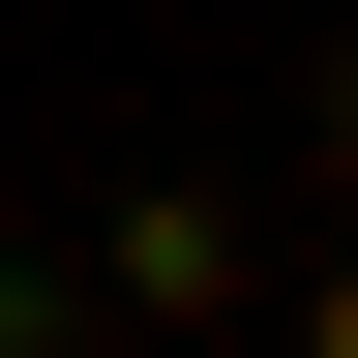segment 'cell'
<instances>
[{"instance_id": "6da1fadb", "label": "cell", "mask_w": 358, "mask_h": 358, "mask_svg": "<svg viewBox=\"0 0 358 358\" xmlns=\"http://www.w3.org/2000/svg\"><path fill=\"white\" fill-rule=\"evenodd\" d=\"M120 299L150 329H239V209H120Z\"/></svg>"}, {"instance_id": "7a4b0ae2", "label": "cell", "mask_w": 358, "mask_h": 358, "mask_svg": "<svg viewBox=\"0 0 358 358\" xmlns=\"http://www.w3.org/2000/svg\"><path fill=\"white\" fill-rule=\"evenodd\" d=\"M329 329H358V268H329Z\"/></svg>"}, {"instance_id": "3957f363", "label": "cell", "mask_w": 358, "mask_h": 358, "mask_svg": "<svg viewBox=\"0 0 358 358\" xmlns=\"http://www.w3.org/2000/svg\"><path fill=\"white\" fill-rule=\"evenodd\" d=\"M329 120H358V60H329Z\"/></svg>"}]
</instances>
